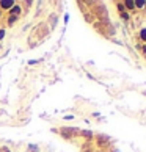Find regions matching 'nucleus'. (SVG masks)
Segmentation results:
<instances>
[{"instance_id":"f257e3e1","label":"nucleus","mask_w":146,"mask_h":152,"mask_svg":"<svg viewBox=\"0 0 146 152\" xmlns=\"http://www.w3.org/2000/svg\"><path fill=\"white\" fill-rule=\"evenodd\" d=\"M14 5H16L14 0H2V2H0V9H2V11H9Z\"/></svg>"},{"instance_id":"f03ea898","label":"nucleus","mask_w":146,"mask_h":152,"mask_svg":"<svg viewBox=\"0 0 146 152\" xmlns=\"http://www.w3.org/2000/svg\"><path fill=\"white\" fill-rule=\"evenodd\" d=\"M8 13H9V14H13V16H19V14H21V13H22V6L19 5V3H16V5L13 6V8L9 9Z\"/></svg>"},{"instance_id":"7ed1b4c3","label":"nucleus","mask_w":146,"mask_h":152,"mask_svg":"<svg viewBox=\"0 0 146 152\" xmlns=\"http://www.w3.org/2000/svg\"><path fill=\"white\" fill-rule=\"evenodd\" d=\"M17 19H19V16H13V14H9V16H8V24H9V25H13L16 21H17Z\"/></svg>"},{"instance_id":"20e7f679","label":"nucleus","mask_w":146,"mask_h":152,"mask_svg":"<svg viewBox=\"0 0 146 152\" xmlns=\"http://www.w3.org/2000/svg\"><path fill=\"white\" fill-rule=\"evenodd\" d=\"M124 8L126 9H135V3L134 2H124Z\"/></svg>"},{"instance_id":"39448f33","label":"nucleus","mask_w":146,"mask_h":152,"mask_svg":"<svg viewBox=\"0 0 146 152\" xmlns=\"http://www.w3.org/2000/svg\"><path fill=\"white\" fill-rule=\"evenodd\" d=\"M134 3H135V8H145L146 6V2H143V0H137Z\"/></svg>"},{"instance_id":"423d86ee","label":"nucleus","mask_w":146,"mask_h":152,"mask_svg":"<svg viewBox=\"0 0 146 152\" xmlns=\"http://www.w3.org/2000/svg\"><path fill=\"white\" fill-rule=\"evenodd\" d=\"M140 38H141V41L146 42V28H143V30L140 31Z\"/></svg>"},{"instance_id":"0eeeda50","label":"nucleus","mask_w":146,"mask_h":152,"mask_svg":"<svg viewBox=\"0 0 146 152\" xmlns=\"http://www.w3.org/2000/svg\"><path fill=\"white\" fill-rule=\"evenodd\" d=\"M6 35V28H0V39H3Z\"/></svg>"},{"instance_id":"6e6552de","label":"nucleus","mask_w":146,"mask_h":152,"mask_svg":"<svg viewBox=\"0 0 146 152\" xmlns=\"http://www.w3.org/2000/svg\"><path fill=\"white\" fill-rule=\"evenodd\" d=\"M118 9H119V11H121V13H124V3H118Z\"/></svg>"},{"instance_id":"1a4fd4ad","label":"nucleus","mask_w":146,"mask_h":152,"mask_svg":"<svg viewBox=\"0 0 146 152\" xmlns=\"http://www.w3.org/2000/svg\"><path fill=\"white\" fill-rule=\"evenodd\" d=\"M121 17H122V19H126V21H127V19H129V14H127V13H121Z\"/></svg>"},{"instance_id":"9d476101","label":"nucleus","mask_w":146,"mask_h":152,"mask_svg":"<svg viewBox=\"0 0 146 152\" xmlns=\"http://www.w3.org/2000/svg\"><path fill=\"white\" fill-rule=\"evenodd\" d=\"M2 16H3V11H2V9H0V19H2Z\"/></svg>"},{"instance_id":"9b49d317","label":"nucleus","mask_w":146,"mask_h":152,"mask_svg":"<svg viewBox=\"0 0 146 152\" xmlns=\"http://www.w3.org/2000/svg\"><path fill=\"white\" fill-rule=\"evenodd\" d=\"M5 152H8V151H5Z\"/></svg>"}]
</instances>
